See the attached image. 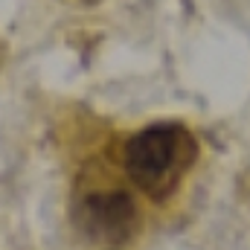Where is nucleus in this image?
I'll return each instance as SVG.
<instances>
[{"mask_svg":"<svg viewBox=\"0 0 250 250\" xmlns=\"http://www.w3.org/2000/svg\"><path fill=\"white\" fill-rule=\"evenodd\" d=\"M79 224L87 236L105 242H125L140 227L137 204L128 192H96L79 204Z\"/></svg>","mask_w":250,"mask_h":250,"instance_id":"2","label":"nucleus"},{"mask_svg":"<svg viewBox=\"0 0 250 250\" xmlns=\"http://www.w3.org/2000/svg\"><path fill=\"white\" fill-rule=\"evenodd\" d=\"M198 154L195 137L181 123H157L125 143V172L134 187L151 198H166L181 184Z\"/></svg>","mask_w":250,"mask_h":250,"instance_id":"1","label":"nucleus"}]
</instances>
